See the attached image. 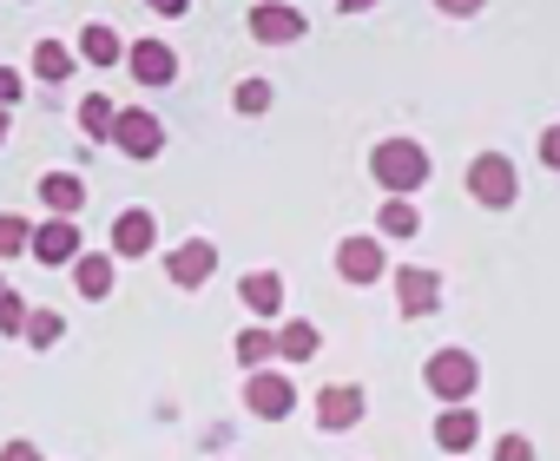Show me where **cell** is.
I'll use <instances>...</instances> for the list:
<instances>
[{
    "mask_svg": "<svg viewBox=\"0 0 560 461\" xmlns=\"http://www.w3.org/2000/svg\"><path fill=\"white\" fill-rule=\"evenodd\" d=\"M370 178H376L389 198H409V191L429 185V152H422L416 139H383V145L370 152Z\"/></svg>",
    "mask_w": 560,
    "mask_h": 461,
    "instance_id": "1",
    "label": "cell"
},
{
    "mask_svg": "<svg viewBox=\"0 0 560 461\" xmlns=\"http://www.w3.org/2000/svg\"><path fill=\"white\" fill-rule=\"evenodd\" d=\"M422 382L442 395V409H455V402H475V389H481V363H475L468 350H435V356L422 363Z\"/></svg>",
    "mask_w": 560,
    "mask_h": 461,
    "instance_id": "2",
    "label": "cell"
},
{
    "mask_svg": "<svg viewBox=\"0 0 560 461\" xmlns=\"http://www.w3.org/2000/svg\"><path fill=\"white\" fill-rule=\"evenodd\" d=\"M514 191H521V178H514V158H508V152H481V158L468 165V198H475V204L508 211Z\"/></svg>",
    "mask_w": 560,
    "mask_h": 461,
    "instance_id": "3",
    "label": "cell"
},
{
    "mask_svg": "<svg viewBox=\"0 0 560 461\" xmlns=\"http://www.w3.org/2000/svg\"><path fill=\"white\" fill-rule=\"evenodd\" d=\"M304 34H311V21H304V8H291V0H257L250 8V40H264V47H291Z\"/></svg>",
    "mask_w": 560,
    "mask_h": 461,
    "instance_id": "4",
    "label": "cell"
},
{
    "mask_svg": "<svg viewBox=\"0 0 560 461\" xmlns=\"http://www.w3.org/2000/svg\"><path fill=\"white\" fill-rule=\"evenodd\" d=\"M244 409H250V415H264V422H284V415L298 409L291 376H277V369H250V376H244Z\"/></svg>",
    "mask_w": 560,
    "mask_h": 461,
    "instance_id": "5",
    "label": "cell"
},
{
    "mask_svg": "<svg viewBox=\"0 0 560 461\" xmlns=\"http://www.w3.org/2000/svg\"><path fill=\"white\" fill-rule=\"evenodd\" d=\"M113 145H119L126 158H159V152H165V126H159V113L119 106V119H113Z\"/></svg>",
    "mask_w": 560,
    "mask_h": 461,
    "instance_id": "6",
    "label": "cell"
},
{
    "mask_svg": "<svg viewBox=\"0 0 560 461\" xmlns=\"http://www.w3.org/2000/svg\"><path fill=\"white\" fill-rule=\"evenodd\" d=\"M363 409H370V395H363L357 382H330V389H317V428H324V435H350V428L363 422Z\"/></svg>",
    "mask_w": 560,
    "mask_h": 461,
    "instance_id": "7",
    "label": "cell"
},
{
    "mask_svg": "<svg viewBox=\"0 0 560 461\" xmlns=\"http://www.w3.org/2000/svg\"><path fill=\"white\" fill-rule=\"evenodd\" d=\"M211 271H218V245H211V238H185V245L165 258V277H172L178 291H205Z\"/></svg>",
    "mask_w": 560,
    "mask_h": 461,
    "instance_id": "8",
    "label": "cell"
},
{
    "mask_svg": "<svg viewBox=\"0 0 560 461\" xmlns=\"http://www.w3.org/2000/svg\"><path fill=\"white\" fill-rule=\"evenodd\" d=\"M396 304H402V317H409V323L435 317V310H442V277H435V271H422V264H402V271H396Z\"/></svg>",
    "mask_w": 560,
    "mask_h": 461,
    "instance_id": "9",
    "label": "cell"
},
{
    "mask_svg": "<svg viewBox=\"0 0 560 461\" xmlns=\"http://www.w3.org/2000/svg\"><path fill=\"white\" fill-rule=\"evenodd\" d=\"M27 251L54 271V264H73L80 258V224L73 217H40L34 224V238H27Z\"/></svg>",
    "mask_w": 560,
    "mask_h": 461,
    "instance_id": "10",
    "label": "cell"
},
{
    "mask_svg": "<svg viewBox=\"0 0 560 461\" xmlns=\"http://www.w3.org/2000/svg\"><path fill=\"white\" fill-rule=\"evenodd\" d=\"M126 67H132L139 86H172V80H178V54H172L165 40H132V47H126Z\"/></svg>",
    "mask_w": 560,
    "mask_h": 461,
    "instance_id": "11",
    "label": "cell"
},
{
    "mask_svg": "<svg viewBox=\"0 0 560 461\" xmlns=\"http://www.w3.org/2000/svg\"><path fill=\"white\" fill-rule=\"evenodd\" d=\"M383 271H389V258H383L376 238H343V245H337V277H343V284H376Z\"/></svg>",
    "mask_w": 560,
    "mask_h": 461,
    "instance_id": "12",
    "label": "cell"
},
{
    "mask_svg": "<svg viewBox=\"0 0 560 461\" xmlns=\"http://www.w3.org/2000/svg\"><path fill=\"white\" fill-rule=\"evenodd\" d=\"M152 245H159V217H152V211L132 204V211L113 217V258H145Z\"/></svg>",
    "mask_w": 560,
    "mask_h": 461,
    "instance_id": "13",
    "label": "cell"
},
{
    "mask_svg": "<svg viewBox=\"0 0 560 461\" xmlns=\"http://www.w3.org/2000/svg\"><path fill=\"white\" fill-rule=\"evenodd\" d=\"M435 441H442L448 454H468V448L481 441V415H475V402H455V409H442V415H435Z\"/></svg>",
    "mask_w": 560,
    "mask_h": 461,
    "instance_id": "14",
    "label": "cell"
},
{
    "mask_svg": "<svg viewBox=\"0 0 560 461\" xmlns=\"http://www.w3.org/2000/svg\"><path fill=\"white\" fill-rule=\"evenodd\" d=\"M237 297H244V310H250L257 323H270L277 310H284V277H277V271H250V277L237 284Z\"/></svg>",
    "mask_w": 560,
    "mask_h": 461,
    "instance_id": "15",
    "label": "cell"
},
{
    "mask_svg": "<svg viewBox=\"0 0 560 461\" xmlns=\"http://www.w3.org/2000/svg\"><path fill=\"white\" fill-rule=\"evenodd\" d=\"M40 204H47L54 217H73V211L86 204V185H80L73 172H47V178H40Z\"/></svg>",
    "mask_w": 560,
    "mask_h": 461,
    "instance_id": "16",
    "label": "cell"
},
{
    "mask_svg": "<svg viewBox=\"0 0 560 461\" xmlns=\"http://www.w3.org/2000/svg\"><path fill=\"white\" fill-rule=\"evenodd\" d=\"M73 284H80V297H113V258L106 251H80L73 258Z\"/></svg>",
    "mask_w": 560,
    "mask_h": 461,
    "instance_id": "17",
    "label": "cell"
},
{
    "mask_svg": "<svg viewBox=\"0 0 560 461\" xmlns=\"http://www.w3.org/2000/svg\"><path fill=\"white\" fill-rule=\"evenodd\" d=\"M80 60H86V67H119V60H126V40H119L106 21H93V27L80 34Z\"/></svg>",
    "mask_w": 560,
    "mask_h": 461,
    "instance_id": "18",
    "label": "cell"
},
{
    "mask_svg": "<svg viewBox=\"0 0 560 461\" xmlns=\"http://www.w3.org/2000/svg\"><path fill=\"white\" fill-rule=\"evenodd\" d=\"M73 67H80V54H73L67 40H40V47H34V73H40L47 86H60V80H73Z\"/></svg>",
    "mask_w": 560,
    "mask_h": 461,
    "instance_id": "19",
    "label": "cell"
},
{
    "mask_svg": "<svg viewBox=\"0 0 560 461\" xmlns=\"http://www.w3.org/2000/svg\"><path fill=\"white\" fill-rule=\"evenodd\" d=\"M324 350V336H317V323H284V330H277V356H284V363H311Z\"/></svg>",
    "mask_w": 560,
    "mask_h": 461,
    "instance_id": "20",
    "label": "cell"
},
{
    "mask_svg": "<svg viewBox=\"0 0 560 461\" xmlns=\"http://www.w3.org/2000/svg\"><path fill=\"white\" fill-rule=\"evenodd\" d=\"M113 119H119V106H113L106 93H86V99H80V132H86V139H113Z\"/></svg>",
    "mask_w": 560,
    "mask_h": 461,
    "instance_id": "21",
    "label": "cell"
},
{
    "mask_svg": "<svg viewBox=\"0 0 560 461\" xmlns=\"http://www.w3.org/2000/svg\"><path fill=\"white\" fill-rule=\"evenodd\" d=\"M270 356H277V330H264V323L237 330V363H244V369H264Z\"/></svg>",
    "mask_w": 560,
    "mask_h": 461,
    "instance_id": "22",
    "label": "cell"
},
{
    "mask_svg": "<svg viewBox=\"0 0 560 461\" xmlns=\"http://www.w3.org/2000/svg\"><path fill=\"white\" fill-rule=\"evenodd\" d=\"M416 204L409 198H383V211H376V230H383V238H416Z\"/></svg>",
    "mask_w": 560,
    "mask_h": 461,
    "instance_id": "23",
    "label": "cell"
},
{
    "mask_svg": "<svg viewBox=\"0 0 560 461\" xmlns=\"http://www.w3.org/2000/svg\"><path fill=\"white\" fill-rule=\"evenodd\" d=\"M270 99H277V93H270V80H237V93H231V106H237L244 119H264V113H270Z\"/></svg>",
    "mask_w": 560,
    "mask_h": 461,
    "instance_id": "24",
    "label": "cell"
},
{
    "mask_svg": "<svg viewBox=\"0 0 560 461\" xmlns=\"http://www.w3.org/2000/svg\"><path fill=\"white\" fill-rule=\"evenodd\" d=\"M60 336H67V317L60 310H27V343L34 350H54Z\"/></svg>",
    "mask_w": 560,
    "mask_h": 461,
    "instance_id": "25",
    "label": "cell"
},
{
    "mask_svg": "<svg viewBox=\"0 0 560 461\" xmlns=\"http://www.w3.org/2000/svg\"><path fill=\"white\" fill-rule=\"evenodd\" d=\"M27 238H34V224H27V217H14V211H0V258H21V251H27Z\"/></svg>",
    "mask_w": 560,
    "mask_h": 461,
    "instance_id": "26",
    "label": "cell"
},
{
    "mask_svg": "<svg viewBox=\"0 0 560 461\" xmlns=\"http://www.w3.org/2000/svg\"><path fill=\"white\" fill-rule=\"evenodd\" d=\"M0 336H27V304H21V291H0Z\"/></svg>",
    "mask_w": 560,
    "mask_h": 461,
    "instance_id": "27",
    "label": "cell"
},
{
    "mask_svg": "<svg viewBox=\"0 0 560 461\" xmlns=\"http://www.w3.org/2000/svg\"><path fill=\"white\" fill-rule=\"evenodd\" d=\"M494 461H534V441L527 435H501L494 441Z\"/></svg>",
    "mask_w": 560,
    "mask_h": 461,
    "instance_id": "28",
    "label": "cell"
},
{
    "mask_svg": "<svg viewBox=\"0 0 560 461\" xmlns=\"http://www.w3.org/2000/svg\"><path fill=\"white\" fill-rule=\"evenodd\" d=\"M21 93H27V80H21L14 67H0V113H8V106H21Z\"/></svg>",
    "mask_w": 560,
    "mask_h": 461,
    "instance_id": "29",
    "label": "cell"
},
{
    "mask_svg": "<svg viewBox=\"0 0 560 461\" xmlns=\"http://www.w3.org/2000/svg\"><path fill=\"white\" fill-rule=\"evenodd\" d=\"M540 165H547V172H560V126H547V132H540Z\"/></svg>",
    "mask_w": 560,
    "mask_h": 461,
    "instance_id": "30",
    "label": "cell"
},
{
    "mask_svg": "<svg viewBox=\"0 0 560 461\" xmlns=\"http://www.w3.org/2000/svg\"><path fill=\"white\" fill-rule=\"evenodd\" d=\"M145 8H152L159 21H185V14H191V0H145Z\"/></svg>",
    "mask_w": 560,
    "mask_h": 461,
    "instance_id": "31",
    "label": "cell"
},
{
    "mask_svg": "<svg viewBox=\"0 0 560 461\" xmlns=\"http://www.w3.org/2000/svg\"><path fill=\"white\" fill-rule=\"evenodd\" d=\"M435 8H442V14H455V21H468V14H481V8H488V0H435Z\"/></svg>",
    "mask_w": 560,
    "mask_h": 461,
    "instance_id": "32",
    "label": "cell"
},
{
    "mask_svg": "<svg viewBox=\"0 0 560 461\" xmlns=\"http://www.w3.org/2000/svg\"><path fill=\"white\" fill-rule=\"evenodd\" d=\"M0 461H40V448L34 441H8V448H0Z\"/></svg>",
    "mask_w": 560,
    "mask_h": 461,
    "instance_id": "33",
    "label": "cell"
},
{
    "mask_svg": "<svg viewBox=\"0 0 560 461\" xmlns=\"http://www.w3.org/2000/svg\"><path fill=\"white\" fill-rule=\"evenodd\" d=\"M343 14H370V8H383V0H337Z\"/></svg>",
    "mask_w": 560,
    "mask_h": 461,
    "instance_id": "34",
    "label": "cell"
},
{
    "mask_svg": "<svg viewBox=\"0 0 560 461\" xmlns=\"http://www.w3.org/2000/svg\"><path fill=\"white\" fill-rule=\"evenodd\" d=\"M8 132H14V119H8V113H0V145H8Z\"/></svg>",
    "mask_w": 560,
    "mask_h": 461,
    "instance_id": "35",
    "label": "cell"
},
{
    "mask_svg": "<svg viewBox=\"0 0 560 461\" xmlns=\"http://www.w3.org/2000/svg\"><path fill=\"white\" fill-rule=\"evenodd\" d=\"M0 291H8V284H0Z\"/></svg>",
    "mask_w": 560,
    "mask_h": 461,
    "instance_id": "36",
    "label": "cell"
}]
</instances>
